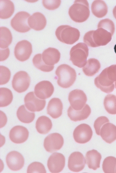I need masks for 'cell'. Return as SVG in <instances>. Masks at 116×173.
Wrapping results in <instances>:
<instances>
[{"label":"cell","mask_w":116,"mask_h":173,"mask_svg":"<svg viewBox=\"0 0 116 173\" xmlns=\"http://www.w3.org/2000/svg\"><path fill=\"white\" fill-rule=\"evenodd\" d=\"M91 8L93 14L98 18L104 16L108 12L107 5L102 0H94L92 3Z\"/></svg>","instance_id":"4316f807"},{"label":"cell","mask_w":116,"mask_h":173,"mask_svg":"<svg viewBox=\"0 0 116 173\" xmlns=\"http://www.w3.org/2000/svg\"><path fill=\"white\" fill-rule=\"evenodd\" d=\"M54 87L49 81H41L35 86L34 93L36 96L41 99H45L50 97L54 91Z\"/></svg>","instance_id":"9a60e30c"},{"label":"cell","mask_w":116,"mask_h":173,"mask_svg":"<svg viewBox=\"0 0 116 173\" xmlns=\"http://www.w3.org/2000/svg\"><path fill=\"white\" fill-rule=\"evenodd\" d=\"M85 161L83 154L79 152L72 153L69 156L68 161V167L71 171L78 172L84 168Z\"/></svg>","instance_id":"2e32d148"},{"label":"cell","mask_w":116,"mask_h":173,"mask_svg":"<svg viewBox=\"0 0 116 173\" xmlns=\"http://www.w3.org/2000/svg\"><path fill=\"white\" fill-rule=\"evenodd\" d=\"M104 105L106 111L109 114H116V96L109 94L105 97Z\"/></svg>","instance_id":"4dcf8cb0"},{"label":"cell","mask_w":116,"mask_h":173,"mask_svg":"<svg viewBox=\"0 0 116 173\" xmlns=\"http://www.w3.org/2000/svg\"><path fill=\"white\" fill-rule=\"evenodd\" d=\"M24 105L20 106L17 112V115L18 119L22 122L29 123L34 120L35 116L34 112H30Z\"/></svg>","instance_id":"f1b7e54d"},{"label":"cell","mask_w":116,"mask_h":173,"mask_svg":"<svg viewBox=\"0 0 116 173\" xmlns=\"http://www.w3.org/2000/svg\"><path fill=\"white\" fill-rule=\"evenodd\" d=\"M42 2L43 6L47 9L54 10L60 6L61 0H43Z\"/></svg>","instance_id":"f35d334b"},{"label":"cell","mask_w":116,"mask_h":173,"mask_svg":"<svg viewBox=\"0 0 116 173\" xmlns=\"http://www.w3.org/2000/svg\"><path fill=\"white\" fill-rule=\"evenodd\" d=\"M109 122L108 119L106 117L101 116L98 117L95 121L94 127L96 134L100 136L101 128L105 124Z\"/></svg>","instance_id":"74e56055"},{"label":"cell","mask_w":116,"mask_h":173,"mask_svg":"<svg viewBox=\"0 0 116 173\" xmlns=\"http://www.w3.org/2000/svg\"><path fill=\"white\" fill-rule=\"evenodd\" d=\"M114 82L108 77L107 68L104 69L94 80L96 86L102 91L106 93H111L113 91L115 88Z\"/></svg>","instance_id":"7c38bea8"},{"label":"cell","mask_w":116,"mask_h":173,"mask_svg":"<svg viewBox=\"0 0 116 173\" xmlns=\"http://www.w3.org/2000/svg\"><path fill=\"white\" fill-rule=\"evenodd\" d=\"M61 54L58 50L54 48L49 47L45 49L42 54L43 60L47 65L54 67V65L59 61Z\"/></svg>","instance_id":"d6986e66"},{"label":"cell","mask_w":116,"mask_h":173,"mask_svg":"<svg viewBox=\"0 0 116 173\" xmlns=\"http://www.w3.org/2000/svg\"><path fill=\"white\" fill-rule=\"evenodd\" d=\"M68 14L71 19L77 23L86 21L90 14L89 3L87 0H75L70 7Z\"/></svg>","instance_id":"3957f363"},{"label":"cell","mask_w":116,"mask_h":173,"mask_svg":"<svg viewBox=\"0 0 116 173\" xmlns=\"http://www.w3.org/2000/svg\"><path fill=\"white\" fill-rule=\"evenodd\" d=\"M92 134V131L91 127L87 124H82L75 128L73 132V136L76 142L84 144L91 140Z\"/></svg>","instance_id":"9c48e42d"},{"label":"cell","mask_w":116,"mask_h":173,"mask_svg":"<svg viewBox=\"0 0 116 173\" xmlns=\"http://www.w3.org/2000/svg\"><path fill=\"white\" fill-rule=\"evenodd\" d=\"M57 76V83L61 87L67 88L74 82L76 77L75 69L69 65L62 64L58 66L55 71Z\"/></svg>","instance_id":"7a4b0ae2"},{"label":"cell","mask_w":116,"mask_h":173,"mask_svg":"<svg viewBox=\"0 0 116 173\" xmlns=\"http://www.w3.org/2000/svg\"><path fill=\"white\" fill-rule=\"evenodd\" d=\"M57 39L60 42L68 44H72L79 39L80 32L77 29L68 25L58 27L55 31Z\"/></svg>","instance_id":"277c9868"},{"label":"cell","mask_w":116,"mask_h":173,"mask_svg":"<svg viewBox=\"0 0 116 173\" xmlns=\"http://www.w3.org/2000/svg\"><path fill=\"white\" fill-rule=\"evenodd\" d=\"M113 13L114 17L116 19V6L113 9Z\"/></svg>","instance_id":"b9f144b4"},{"label":"cell","mask_w":116,"mask_h":173,"mask_svg":"<svg viewBox=\"0 0 116 173\" xmlns=\"http://www.w3.org/2000/svg\"><path fill=\"white\" fill-rule=\"evenodd\" d=\"M115 87H116V82H115Z\"/></svg>","instance_id":"ee69618b"},{"label":"cell","mask_w":116,"mask_h":173,"mask_svg":"<svg viewBox=\"0 0 116 173\" xmlns=\"http://www.w3.org/2000/svg\"><path fill=\"white\" fill-rule=\"evenodd\" d=\"M101 158V155L97 150L92 149L89 151L85 155L86 164L89 168L96 170L100 167Z\"/></svg>","instance_id":"cb8c5ba5"},{"label":"cell","mask_w":116,"mask_h":173,"mask_svg":"<svg viewBox=\"0 0 116 173\" xmlns=\"http://www.w3.org/2000/svg\"><path fill=\"white\" fill-rule=\"evenodd\" d=\"M32 52L31 43L26 40H23L18 42L14 48L15 57L19 61L24 62L30 57Z\"/></svg>","instance_id":"30bf717a"},{"label":"cell","mask_w":116,"mask_h":173,"mask_svg":"<svg viewBox=\"0 0 116 173\" xmlns=\"http://www.w3.org/2000/svg\"><path fill=\"white\" fill-rule=\"evenodd\" d=\"M111 33L102 28L89 31L85 34L83 41L89 46L96 47L106 45L111 39Z\"/></svg>","instance_id":"6da1fadb"},{"label":"cell","mask_w":116,"mask_h":173,"mask_svg":"<svg viewBox=\"0 0 116 173\" xmlns=\"http://www.w3.org/2000/svg\"><path fill=\"white\" fill-rule=\"evenodd\" d=\"M29 135V132L26 128L22 126L17 125L11 130L9 137L12 142L19 144L26 141L28 138Z\"/></svg>","instance_id":"ac0fdd59"},{"label":"cell","mask_w":116,"mask_h":173,"mask_svg":"<svg viewBox=\"0 0 116 173\" xmlns=\"http://www.w3.org/2000/svg\"><path fill=\"white\" fill-rule=\"evenodd\" d=\"M91 112V109L87 104H85L82 109L79 110H74L70 105L67 111L68 117L71 120L74 122L86 119L90 115Z\"/></svg>","instance_id":"ffe728a7"},{"label":"cell","mask_w":116,"mask_h":173,"mask_svg":"<svg viewBox=\"0 0 116 173\" xmlns=\"http://www.w3.org/2000/svg\"><path fill=\"white\" fill-rule=\"evenodd\" d=\"M100 63L97 59L94 58L89 59L87 61L82 71L86 76H92L97 73L100 68Z\"/></svg>","instance_id":"484cf974"},{"label":"cell","mask_w":116,"mask_h":173,"mask_svg":"<svg viewBox=\"0 0 116 173\" xmlns=\"http://www.w3.org/2000/svg\"><path fill=\"white\" fill-rule=\"evenodd\" d=\"M89 54V49L85 43H79L73 46L70 52V60L73 64L79 68L86 64Z\"/></svg>","instance_id":"5b68a950"},{"label":"cell","mask_w":116,"mask_h":173,"mask_svg":"<svg viewBox=\"0 0 116 173\" xmlns=\"http://www.w3.org/2000/svg\"><path fill=\"white\" fill-rule=\"evenodd\" d=\"M114 50L116 54V44L115 45L114 48Z\"/></svg>","instance_id":"7bdbcfd3"},{"label":"cell","mask_w":116,"mask_h":173,"mask_svg":"<svg viewBox=\"0 0 116 173\" xmlns=\"http://www.w3.org/2000/svg\"><path fill=\"white\" fill-rule=\"evenodd\" d=\"M116 167V158L109 156L104 160L102 164V169L105 173H114Z\"/></svg>","instance_id":"d6a6232c"},{"label":"cell","mask_w":116,"mask_h":173,"mask_svg":"<svg viewBox=\"0 0 116 173\" xmlns=\"http://www.w3.org/2000/svg\"><path fill=\"white\" fill-rule=\"evenodd\" d=\"M65 164V158L64 155L59 153H54L49 158L47 167L51 173H58L61 172Z\"/></svg>","instance_id":"5bb4252c"},{"label":"cell","mask_w":116,"mask_h":173,"mask_svg":"<svg viewBox=\"0 0 116 173\" xmlns=\"http://www.w3.org/2000/svg\"></svg>","instance_id":"f6af8a7d"},{"label":"cell","mask_w":116,"mask_h":173,"mask_svg":"<svg viewBox=\"0 0 116 173\" xmlns=\"http://www.w3.org/2000/svg\"><path fill=\"white\" fill-rule=\"evenodd\" d=\"M0 18L4 19L10 17L14 11L13 2L10 0H0Z\"/></svg>","instance_id":"83f0119b"},{"label":"cell","mask_w":116,"mask_h":173,"mask_svg":"<svg viewBox=\"0 0 116 173\" xmlns=\"http://www.w3.org/2000/svg\"><path fill=\"white\" fill-rule=\"evenodd\" d=\"M68 99L72 108L76 110H79L85 106L87 99L85 94L82 90L75 89L69 93Z\"/></svg>","instance_id":"8fae6325"},{"label":"cell","mask_w":116,"mask_h":173,"mask_svg":"<svg viewBox=\"0 0 116 173\" xmlns=\"http://www.w3.org/2000/svg\"><path fill=\"white\" fill-rule=\"evenodd\" d=\"M24 101L27 108L32 112L42 111L45 107L46 103L45 100L37 98L33 92H29L26 94Z\"/></svg>","instance_id":"4fadbf2b"},{"label":"cell","mask_w":116,"mask_h":173,"mask_svg":"<svg viewBox=\"0 0 116 173\" xmlns=\"http://www.w3.org/2000/svg\"><path fill=\"white\" fill-rule=\"evenodd\" d=\"M101 28L107 30L113 34L115 30V25L113 22L108 19H105L101 20L98 25V28Z\"/></svg>","instance_id":"e575fe53"},{"label":"cell","mask_w":116,"mask_h":173,"mask_svg":"<svg viewBox=\"0 0 116 173\" xmlns=\"http://www.w3.org/2000/svg\"><path fill=\"white\" fill-rule=\"evenodd\" d=\"M0 107L7 106L11 102L13 99L12 94L9 89L5 87L0 88Z\"/></svg>","instance_id":"1f68e13d"},{"label":"cell","mask_w":116,"mask_h":173,"mask_svg":"<svg viewBox=\"0 0 116 173\" xmlns=\"http://www.w3.org/2000/svg\"><path fill=\"white\" fill-rule=\"evenodd\" d=\"M32 62L36 68L43 72H50L54 68L48 66L44 63L42 59V55L41 54H37L34 56L32 59Z\"/></svg>","instance_id":"836d02e7"},{"label":"cell","mask_w":116,"mask_h":173,"mask_svg":"<svg viewBox=\"0 0 116 173\" xmlns=\"http://www.w3.org/2000/svg\"><path fill=\"white\" fill-rule=\"evenodd\" d=\"M52 126V123L50 119L44 116L38 117L36 124V128L37 132L43 134L48 133L51 129Z\"/></svg>","instance_id":"d4e9b609"},{"label":"cell","mask_w":116,"mask_h":173,"mask_svg":"<svg viewBox=\"0 0 116 173\" xmlns=\"http://www.w3.org/2000/svg\"><path fill=\"white\" fill-rule=\"evenodd\" d=\"M11 72L9 69L3 66H0V85L6 84L9 80Z\"/></svg>","instance_id":"8d00e7d4"},{"label":"cell","mask_w":116,"mask_h":173,"mask_svg":"<svg viewBox=\"0 0 116 173\" xmlns=\"http://www.w3.org/2000/svg\"><path fill=\"white\" fill-rule=\"evenodd\" d=\"M0 31V48L3 49L6 48L12 42V34L9 30L5 27H1Z\"/></svg>","instance_id":"f546056e"},{"label":"cell","mask_w":116,"mask_h":173,"mask_svg":"<svg viewBox=\"0 0 116 173\" xmlns=\"http://www.w3.org/2000/svg\"><path fill=\"white\" fill-rule=\"evenodd\" d=\"M46 171L43 165L38 162H33L28 166L27 173H46Z\"/></svg>","instance_id":"d590c367"},{"label":"cell","mask_w":116,"mask_h":173,"mask_svg":"<svg viewBox=\"0 0 116 173\" xmlns=\"http://www.w3.org/2000/svg\"><path fill=\"white\" fill-rule=\"evenodd\" d=\"M10 51L7 48L5 49H0V61H3L7 58L9 55Z\"/></svg>","instance_id":"60d3db41"},{"label":"cell","mask_w":116,"mask_h":173,"mask_svg":"<svg viewBox=\"0 0 116 173\" xmlns=\"http://www.w3.org/2000/svg\"><path fill=\"white\" fill-rule=\"evenodd\" d=\"M47 21L45 17L39 12H35L28 19V24L31 28L36 31H40L45 27Z\"/></svg>","instance_id":"7402d4cb"},{"label":"cell","mask_w":116,"mask_h":173,"mask_svg":"<svg viewBox=\"0 0 116 173\" xmlns=\"http://www.w3.org/2000/svg\"><path fill=\"white\" fill-rule=\"evenodd\" d=\"M30 82V77L28 73L24 71L17 72L14 75L12 81V87L16 91L22 93L28 88Z\"/></svg>","instance_id":"52a82bcc"},{"label":"cell","mask_w":116,"mask_h":173,"mask_svg":"<svg viewBox=\"0 0 116 173\" xmlns=\"http://www.w3.org/2000/svg\"><path fill=\"white\" fill-rule=\"evenodd\" d=\"M100 135L106 142L111 143L116 140V126L109 122L105 124L101 128Z\"/></svg>","instance_id":"44dd1931"},{"label":"cell","mask_w":116,"mask_h":173,"mask_svg":"<svg viewBox=\"0 0 116 173\" xmlns=\"http://www.w3.org/2000/svg\"><path fill=\"white\" fill-rule=\"evenodd\" d=\"M6 160L9 168L14 171L21 169L24 163V159L23 156L20 153L16 151L9 153L6 155Z\"/></svg>","instance_id":"e0dca14e"},{"label":"cell","mask_w":116,"mask_h":173,"mask_svg":"<svg viewBox=\"0 0 116 173\" xmlns=\"http://www.w3.org/2000/svg\"><path fill=\"white\" fill-rule=\"evenodd\" d=\"M64 142L62 136L55 133L50 134L46 137L43 145L47 151L52 153L60 150L62 147Z\"/></svg>","instance_id":"ba28073f"},{"label":"cell","mask_w":116,"mask_h":173,"mask_svg":"<svg viewBox=\"0 0 116 173\" xmlns=\"http://www.w3.org/2000/svg\"><path fill=\"white\" fill-rule=\"evenodd\" d=\"M30 14L28 12L21 11L17 13L12 19L11 25L16 31L20 32L29 31L31 28L28 23V19Z\"/></svg>","instance_id":"8992f818"},{"label":"cell","mask_w":116,"mask_h":173,"mask_svg":"<svg viewBox=\"0 0 116 173\" xmlns=\"http://www.w3.org/2000/svg\"><path fill=\"white\" fill-rule=\"evenodd\" d=\"M107 74L109 79L116 82V65H111L107 68Z\"/></svg>","instance_id":"ab89813d"},{"label":"cell","mask_w":116,"mask_h":173,"mask_svg":"<svg viewBox=\"0 0 116 173\" xmlns=\"http://www.w3.org/2000/svg\"><path fill=\"white\" fill-rule=\"evenodd\" d=\"M63 108V104L61 100L58 98H53L48 103L47 113L53 118H57L62 115Z\"/></svg>","instance_id":"603a6c76"}]
</instances>
